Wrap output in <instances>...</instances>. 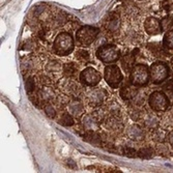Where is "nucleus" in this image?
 I'll list each match as a JSON object with an SVG mask.
<instances>
[{
    "mask_svg": "<svg viewBox=\"0 0 173 173\" xmlns=\"http://www.w3.org/2000/svg\"><path fill=\"white\" fill-rule=\"evenodd\" d=\"M53 50L59 56H66L74 50V38L69 32H61L56 36Z\"/></svg>",
    "mask_w": 173,
    "mask_h": 173,
    "instance_id": "1",
    "label": "nucleus"
},
{
    "mask_svg": "<svg viewBox=\"0 0 173 173\" xmlns=\"http://www.w3.org/2000/svg\"><path fill=\"white\" fill-rule=\"evenodd\" d=\"M130 73H131L130 80L132 85L138 87L147 85L150 76H149V69H148L146 64L139 63V64L134 65Z\"/></svg>",
    "mask_w": 173,
    "mask_h": 173,
    "instance_id": "2",
    "label": "nucleus"
},
{
    "mask_svg": "<svg viewBox=\"0 0 173 173\" xmlns=\"http://www.w3.org/2000/svg\"><path fill=\"white\" fill-rule=\"evenodd\" d=\"M97 57L105 64H110L120 58V51L114 45H105L98 49Z\"/></svg>",
    "mask_w": 173,
    "mask_h": 173,
    "instance_id": "3",
    "label": "nucleus"
},
{
    "mask_svg": "<svg viewBox=\"0 0 173 173\" xmlns=\"http://www.w3.org/2000/svg\"><path fill=\"white\" fill-rule=\"evenodd\" d=\"M100 34V29L92 26H83L78 29L76 33V38L82 46H89L97 40L98 35Z\"/></svg>",
    "mask_w": 173,
    "mask_h": 173,
    "instance_id": "4",
    "label": "nucleus"
},
{
    "mask_svg": "<svg viewBox=\"0 0 173 173\" xmlns=\"http://www.w3.org/2000/svg\"><path fill=\"white\" fill-rule=\"evenodd\" d=\"M104 79L107 84L112 88H118L123 80L120 69L116 64H108L104 70Z\"/></svg>",
    "mask_w": 173,
    "mask_h": 173,
    "instance_id": "5",
    "label": "nucleus"
},
{
    "mask_svg": "<svg viewBox=\"0 0 173 173\" xmlns=\"http://www.w3.org/2000/svg\"><path fill=\"white\" fill-rule=\"evenodd\" d=\"M150 79L154 84H160L165 81L169 76V68L165 62L157 61L149 68Z\"/></svg>",
    "mask_w": 173,
    "mask_h": 173,
    "instance_id": "6",
    "label": "nucleus"
},
{
    "mask_svg": "<svg viewBox=\"0 0 173 173\" xmlns=\"http://www.w3.org/2000/svg\"><path fill=\"white\" fill-rule=\"evenodd\" d=\"M148 105L156 112H164L169 107V98L162 91H153L148 98Z\"/></svg>",
    "mask_w": 173,
    "mask_h": 173,
    "instance_id": "7",
    "label": "nucleus"
},
{
    "mask_svg": "<svg viewBox=\"0 0 173 173\" xmlns=\"http://www.w3.org/2000/svg\"><path fill=\"white\" fill-rule=\"evenodd\" d=\"M80 82L83 84L84 86H97L98 83L101 82L102 76L100 72H98L97 70L88 66V68L84 69L82 72L80 73Z\"/></svg>",
    "mask_w": 173,
    "mask_h": 173,
    "instance_id": "8",
    "label": "nucleus"
},
{
    "mask_svg": "<svg viewBox=\"0 0 173 173\" xmlns=\"http://www.w3.org/2000/svg\"><path fill=\"white\" fill-rule=\"evenodd\" d=\"M59 89L63 93L70 95V97L77 98L81 92V87L77 82L74 81V79L64 77L61 80L59 79Z\"/></svg>",
    "mask_w": 173,
    "mask_h": 173,
    "instance_id": "9",
    "label": "nucleus"
},
{
    "mask_svg": "<svg viewBox=\"0 0 173 173\" xmlns=\"http://www.w3.org/2000/svg\"><path fill=\"white\" fill-rule=\"evenodd\" d=\"M106 91L102 88H91V89H88L85 91L84 93V97H85V101L88 105L90 106H100L104 103L105 98H106Z\"/></svg>",
    "mask_w": 173,
    "mask_h": 173,
    "instance_id": "10",
    "label": "nucleus"
},
{
    "mask_svg": "<svg viewBox=\"0 0 173 173\" xmlns=\"http://www.w3.org/2000/svg\"><path fill=\"white\" fill-rule=\"evenodd\" d=\"M103 123L105 128L112 133H120L123 130V128H125L123 122L121 121L120 117H118V116L110 115L109 117H106Z\"/></svg>",
    "mask_w": 173,
    "mask_h": 173,
    "instance_id": "11",
    "label": "nucleus"
},
{
    "mask_svg": "<svg viewBox=\"0 0 173 173\" xmlns=\"http://www.w3.org/2000/svg\"><path fill=\"white\" fill-rule=\"evenodd\" d=\"M38 98H40L41 104H47V103H52V102H55L56 95L54 89L52 88V86H43L40 90L36 92Z\"/></svg>",
    "mask_w": 173,
    "mask_h": 173,
    "instance_id": "12",
    "label": "nucleus"
},
{
    "mask_svg": "<svg viewBox=\"0 0 173 173\" xmlns=\"http://www.w3.org/2000/svg\"><path fill=\"white\" fill-rule=\"evenodd\" d=\"M66 108H68L70 114L73 115L75 118H80L84 115V105L82 102L76 98L72 97Z\"/></svg>",
    "mask_w": 173,
    "mask_h": 173,
    "instance_id": "13",
    "label": "nucleus"
},
{
    "mask_svg": "<svg viewBox=\"0 0 173 173\" xmlns=\"http://www.w3.org/2000/svg\"><path fill=\"white\" fill-rule=\"evenodd\" d=\"M144 29L149 35H158L162 32L161 21H159L157 18L149 17L147 18L144 22Z\"/></svg>",
    "mask_w": 173,
    "mask_h": 173,
    "instance_id": "14",
    "label": "nucleus"
},
{
    "mask_svg": "<svg viewBox=\"0 0 173 173\" xmlns=\"http://www.w3.org/2000/svg\"><path fill=\"white\" fill-rule=\"evenodd\" d=\"M119 26H120L119 15L116 13H110L104 22V27L106 28V30H108L109 32H115L119 29Z\"/></svg>",
    "mask_w": 173,
    "mask_h": 173,
    "instance_id": "15",
    "label": "nucleus"
},
{
    "mask_svg": "<svg viewBox=\"0 0 173 173\" xmlns=\"http://www.w3.org/2000/svg\"><path fill=\"white\" fill-rule=\"evenodd\" d=\"M82 126L84 131H93V132H97L98 130H100L101 122L98 121V119L94 117V115L91 113V114H86L83 116Z\"/></svg>",
    "mask_w": 173,
    "mask_h": 173,
    "instance_id": "16",
    "label": "nucleus"
},
{
    "mask_svg": "<svg viewBox=\"0 0 173 173\" xmlns=\"http://www.w3.org/2000/svg\"><path fill=\"white\" fill-rule=\"evenodd\" d=\"M46 72L48 73V76L54 80L56 77L59 76V74L63 72V65L58 60H51L46 65Z\"/></svg>",
    "mask_w": 173,
    "mask_h": 173,
    "instance_id": "17",
    "label": "nucleus"
},
{
    "mask_svg": "<svg viewBox=\"0 0 173 173\" xmlns=\"http://www.w3.org/2000/svg\"><path fill=\"white\" fill-rule=\"evenodd\" d=\"M136 86H131V85H123L120 88V91H119V94H120V98H122L126 103H131L132 100L135 98V95L138 92V89L135 88Z\"/></svg>",
    "mask_w": 173,
    "mask_h": 173,
    "instance_id": "18",
    "label": "nucleus"
},
{
    "mask_svg": "<svg viewBox=\"0 0 173 173\" xmlns=\"http://www.w3.org/2000/svg\"><path fill=\"white\" fill-rule=\"evenodd\" d=\"M78 72H79L78 65L75 62H65L63 64V74L68 78L76 80L77 76H78Z\"/></svg>",
    "mask_w": 173,
    "mask_h": 173,
    "instance_id": "19",
    "label": "nucleus"
},
{
    "mask_svg": "<svg viewBox=\"0 0 173 173\" xmlns=\"http://www.w3.org/2000/svg\"><path fill=\"white\" fill-rule=\"evenodd\" d=\"M126 134H128L129 138L133 139V140H142L144 138V132L142 128H140L139 126L137 125H133L130 126L126 131Z\"/></svg>",
    "mask_w": 173,
    "mask_h": 173,
    "instance_id": "20",
    "label": "nucleus"
},
{
    "mask_svg": "<svg viewBox=\"0 0 173 173\" xmlns=\"http://www.w3.org/2000/svg\"><path fill=\"white\" fill-rule=\"evenodd\" d=\"M134 62H135V57L133 56V54H126L123 55L120 58V63L122 69L125 70V72H131V70L133 69L134 66Z\"/></svg>",
    "mask_w": 173,
    "mask_h": 173,
    "instance_id": "21",
    "label": "nucleus"
},
{
    "mask_svg": "<svg viewBox=\"0 0 173 173\" xmlns=\"http://www.w3.org/2000/svg\"><path fill=\"white\" fill-rule=\"evenodd\" d=\"M159 121H160L159 120V118L153 114H147L145 117L143 118L144 126H145L147 129H151V130L158 129Z\"/></svg>",
    "mask_w": 173,
    "mask_h": 173,
    "instance_id": "22",
    "label": "nucleus"
},
{
    "mask_svg": "<svg viewBox=\"0 0 173 173\" xmlns=\"http://www.w3.org/2000/svg\"><path fill=\"white\" fill-rule=\"evenodd\" d=\"M58 123L63 126H74V116L70 115L69 112H61L58 118Z\"/></svg>",
    "mask_w": 173,
    "mask_h": 173,
    "instance_id": "23",
    "label": "nucleus"
},
{
    "mask_svg": "<svg viewBox=\"0 0 173 173\" xmlns=\"http://www.w3.org/2000/svg\"><path fill=\"white\" fill-rule=\"evenodd\" d=\"M153 154L154 149L150 146H144L138 150V157L141 159H144V160H149V159L153 157Z\"/></svg>",
    "mask_w": 173,
    "mask_h": 173,
    "instance_id": "24",
    "label": "nucleus"
},
{
    "mask_svg": "<svg viewBox=\"0 0 173 173\" xmlns=\"http://www.w3.org/2000/svg\"><path fill=\"white\" fill-rule=\"evenodd\" d=\"M76 58L77 60L82 62V63H86L90 60V54L89 52L85 49H79V50H77L76 52Z\"/></svg>",
    "mask_w": 173,
    "mask_h": 173,
    "instance_id": "25",
    "label": "nucleus"
},
{
    "mask_svg": "<svg viewBox=\"0 0 173 173\" xmlns=\"http://www.w3.org/2000/svg\"><path fill=\"white\" fill-rule=\"evenodd\" d=\"M147 48L149 49V50L153 53V54H156L157 56L160 54L162 56H167L169 55L167 52L164 51L163 49H162V46L161 44H159V43H151V44H148L147 45Z\"/></svg>",
    "mask_w": 173,
    "mask_h": 173,
    "instance_id": "26",
    "label": "nucleus"
},
{
    "mask_svg": "<svg viewBox=\"0 0 173 173\" xmlns=\"http://www.w3.org/2000/svg\"><path fill=\"white\" fill-rule=\"evenodd\" d=\"M162 31H169L173 29V17L166 16L161 20Z\"/></svg>",
    "mask_w": 173,
    "mask_h": 173,
    "instance_id": "27",
    "label": "nucleus"
},
{
    "mask_svg": "<svg viewBox=\"0 0 173 173\" xmlns=\"http://www.w3.org/2000/svg\"><path fill=\"white\" fill-rule=\"evenodd\" d=\"M166 137H167V133L165 132L164 130L161 129H156L153 130V139L158 143H163L166 140Z\"/></svg>",
    "mask_w": 173,
    "mask_h": 173,
    "instance_id": "28",
    "label": "nucleus"
},
{
    "mask_svg": "<svg viewBox=\"0 0 173 173\" xmlns=\"http://www.w3.org/2000/svg\"><path fill=\"white\" fill-rule=\"evenodd\" d=\"M108 112L110 113V115L120 117V113H121L120 106H119V104L116 103V102H112V103L108 105Z\"/></svg>",
    "mask_w": 173,
    "mask_h": 173,
    "instance_id": "29",
    "label": "nucleus"
},
{
    "mask_svg": "<svg viewBox=\"0 0 173 173\" xmlns=\"http://www.w3.org/2000/svg\"><path fill=\"white\" fill-rule=\"evenodd\" d=\"M163 46L167 49H173V29L167 31V33L164 35Z\"/></svg>",
    "mask_w": 173,
    "mask_h": 173,
    "instance_id": "30",
    "label": "nucleus"
},
{
    "mask_svg": "<svg viewBox=\"0 0 173 173\" xmlns=\"http://www.w3.org/2000/svg\"><path fill=\"white\" fill-rule=\"evenodd\" d=\"M44 111L46 113V115L50 118H55L56 115H57V111H56V108L54 107V105L52 103H47L44 106Z\"/></svg>",
    "mask_w": 173,
    "mask_h": 173,
    "instance_id": "31",
    "label": "nucleus"
},
{
    "mask_svg": "<svg viewBox=\"0 0 173 173\" xmlns=\"http://www.w3.org/2000/svg\"><path fill=\"white\" fill-rule=\"evenodd\" d=\"M129 115H130V117L132 118V120H134V121H138L139 119H141V117H142L141 111L134 105L132 106V107L129 108Z\"/></svg>",
    "mask_w": 173,
    "mask_h": 173,
    "instance_id": "32",
    "label": "nucleus"
},
{
    "mask_svg": "<svg viewBox=\"0 0 173 173\" xmlns=\"http://www.w3.org/2000/svg\"><path fill=\"white\" fill-rule=\"evenodd\" d=\"M25 88H26V92L28 94H32L35 90V81L33 77H28L25 82Z\"/></svg>",
    "mask_w": 173,
    "mask_h": 173,
    "instance_id": "33",
    "label": "nucleus"
},
{
    "mask_svg": "<svg viewBox=\"0 0 173 173\" xmlns=\"http://www.w3.org/2000/svg\"><path fill=\"white\" fill-rule=\"evenodd\" d=\"M163 91L164 93L167 95L169 100L173 98V81H168L167 83L163 86Z\"/></svg>",
    "mask_w": 173,
    "mask_h": 173,
    "instance_id": "34",
    "label": "nucleus"
},
{
    "mask_svg": "<svg viewBox=\"0 0 173 173\" xmlns=\"http://www.w3.org/2000/svg\"><path fill=\"white\" fill-rule=\"evenodd\" d=\"M122 153L125 156L128 158H136L138 157V151H137L135 148L131 147V146H125L122 149Z\"/></svg>",
    "mask_w": 173,
    "mask_h": 173,
    "instance_id": "35",
    "label": "nucleus"
},
{
    "mask_svg": "<svg viewBox=\"0 0 173 173\" xmlns=\"http://www.w3.org/2000/svg\"><path fill=\"white\" fill-rule=\"evenodd\" d=\"M66 165H68L69 167L72 168V169H77V165H76V163L73 160H68V164H66Z\"/></svg>",
    "mask_w": 173,
    "mask_h": 173,
    "instance_id": "36",
    "label": "nucleus"
},
{
    "mask_svg": "<svg viewBox=\"0 0 173 173\" xmlns=\"http://www.w3.org/2000/svg\"><path fill=\"white\" fill-rule=\"evenodd\" d=\"M168 140H169V143H170V145L173 146V131L170 132V134L168 135Z\"/></svg>",
    "mask_w": 173,
    "mask_h": 173,
    "instance_id": "37",
    "label": "nucleus"
}]
</instances>
